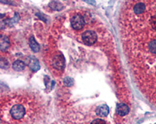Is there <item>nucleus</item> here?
I'll return each mask as SVG.
<instances>
[{"mask_svg": "<svg viewBox=\"0 0 156 124\" xmlns=\"http://www.w3.org/2000/svg\"><path fill=\"white\" fill-rule=\"evenodd\" d=\"M44 112L43 103L34 93L16 92L1 101L2 124H36Z\"/></svg>", "mask_w": 156, "mask_h": 124, "instance_id": "obj_1", "label": "nucleus"}, {"mask_svg": "<svg viewBox=\"0 0 156 124\" xmlns=\"http://www.w3.org/2000/svg\"><path fill=\"white\" fill-rule=\"evenodd\" d=\"M82 40L84 42V44H93L97 41V34L93 30H87L82 34Z\"/></svg>", "mask_w": 156, "mask_h": 124, "instance_id": "obj_2", "label": "nucleus"}, {"mask_svg": "<svg viewBox=\"0 0 156 124\" xmlns=\"http://www.w3.org/2000/svg\"><path fill=\"white\" fill-rule=\"evenodd\" d=\"M84 24H85L84 19L81 15L76 14L71 19V26L74 30H81L84 27Z\"/></svg>", "mask_w": 156, "mask_h": 124, "instance_id": "obj_3", "label": "nucleus"}, {"mask_svg": "<svg viewBox=\"0 0 156 124\" xmlns=\"http://www.w3.org/2000/svg\"><path fill=\"white\" fill-rule=\"evenodd\" d=\"M65 66V59L62 55H55L52 59V67L56 70H62Z\"/></svg>", "mask_w": 156, "mask_h": 124, "instance_id": "obj_4", "label": "nucleus"}, {"mask_svg": "<svg viewBox=\"0 0 156 124\" xmlns=\"http://www.w3.org/2000/svg\"><path fill=\"white\" fill-rule=\"evenodd\" d=\"M129 108L128 105L126 104H123V103L118 104L116 108H115V112L120 116H124V115H127L129 113Z\"/></svg>", "mask_w": 156, "mask_h": 124, "instance_id": "obj_5", "label": "nucleus"}, {"mask_svg": "<svg viewBox=\"0 0 156 124\" xmlns=\"http://www.w3.org/2000/svg\"><path fill=\"white\" fill-rule=\"evenodd\" d=\"M109 113V108L106 105H102L98 106L96 109V115L100 117H105Z\"/></svg>", "mask_w": 156, "mask_h": 124, "instance_id": "obj_6", "label": "nucleus"}, {"mask_svg": "<svg viewBox=\"0 0 156 124\" xmlns=\"http://www.w3.org/2000/svg\"><path fill=\"white\" fill-rule=\"evenodd\" d=\"M28 66L30 69L34 71H37L40 69L38 60L36 58H34V57H30L28 58Z\"/></svg>", "mask_w": 156, "mask_h": 124, "instance_id": "obj_7", "label": "nucleus"}, {"mask_svg": "<svg viewBox=\"0 0 156 124\" xmlns=\"http://www.w3.org/2000/svg\"><path fill=\"white\" fill-rule=\"evenodd\" d=\"M12 69L16 71H22L25 69V63L20 60H16L12 63Z\"/></svg>", "mask_w": 156, "mask_h": 124, "instance_id": "obj_8", "label": "nucleus"}, {"mask_svg": "<svg viewBox=\"0 0 156 124\" xmlns=\"http://www.w3.org/2000/svg\"><path fill=\"white\" fill-rule=\"evenodd\" d=\"M1 50L2 51H5L9 47V40L8 37H2L1 36V44H0Z\"/></svg>", "mask_w": 156, "mask_h": 124, "instance_id": "obj_9", "label": "nucleus"}, {"mask_svg": "<svg viewBox=\"0 0 156 124\" xmlns=\"http://www.w3.org/2000/svg\"><path fill=\"white\" fill-rule=\"evenodd\" d=\"M29 44H30V47L31 48V49L34 51H35V52L38 51L39 49H40V46H39V44L36 42L34 37H30V40H29Z\"/></svg>", "mask_w": 156, "mask_h": 124, "instance_id": "obj_10", "label": "nucleus"}, {"mask_svg": "<svg viewBox=\"0 0 156 124\" xmlns=\"http://www.w3.org/2000/svg\"><path fill=\"white\" fill-rule=\"evenodd\" d=\"M147 48L150 52L153 54H156V39L151 41L147 44Z\"/></svg>", "mask_w": 156, "mask_h": 124, "instance_id": "obj_11", "label": "nucleus"}, {"mask_svg": "<svg viewBox=\"0 0 156 124\" xmlns=\"http://www.w3.org/2000/svg\"><path fill=\"white\" fill-rule=\"evenodd\" d=\"M149 23L151 25V28L156 31V13L153 15L151 19H149Z\"/></svg>", "mask_w": 156, "mask_h": 124, "instance_id": "obj_12", "label": "nucleus"}, {"mask_svg": "<svg viewBox=\"0 0 156 124\" xmlns=\"http://www.w3.org/2000/svg\"><path fill=\"white\" fill-rule=\"evenodd\" d=\"M50 6H51V7L53 9H55V10H59V9H61L62 8V5L56 2H51V3L50 4Z\"/></svg>", "mask_w": 156, "mask_h": 124, "instance_id": "obj_13", "label": "nucleus"}, {"mask_svg": "<svg viewBox=\"0 0 156 124\" xmlns=\"http://www.w3.org/2000/svg\"><path fill=\"white\" fill-rule=\"evenodd\" d=\"M90 124H108L106 122V121L103 120L101 119H93Z\"/></svg>", "mask_w": 156, "mask_h": 124, "instance_id": "obj_14", "label": "nucleus"}, {"mask_svg": "<svg viewBox=\"0 0 156 124\" xmlns=\"http://www.w3.org/2000/svg\"><path fill=\"white\" fill-rule=\"evenodd\" d=\"M65 84H66V86H70L71 84H72V80H71L70 78L66 77V79H65Z\"/></svg>", "mask_w": 156, "mask_h": 124, "instance_id": "obj_15", "label": "nucleus"}, {"mask_svg": "<svg viewBox=\"0 0 156 124\" xmlns=\"http://www.w3.org/2000/svg\"><path fill=\"white\" fill-rule=\"evenodd\" d=\"M83 1H85L87 3L91 4V5H95V1L94 0H83Z\"/></svg>", "mask_w": 156, "mask_h": 124, "instance_id": "obj_16", "label": "nucleus"}]
</instances>
